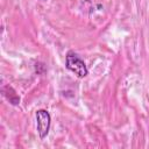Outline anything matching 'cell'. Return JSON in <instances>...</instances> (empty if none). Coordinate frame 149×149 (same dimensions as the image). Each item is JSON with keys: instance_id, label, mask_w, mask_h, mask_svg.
<instances>
[{"instance_id": "1", "label": "cell", "mask_w": 149, "mask_h": 149, "mask_svg": "<svg viewBox=\"0 0 149 149\" xmlns=\"http://www.w3.org/2000/svg\"><path fill=\"white\" fill-rule=\"evenodd\" d=\"M66 68L79 78H83L87 74V68L85 63L73 51H69L66 55Z\"/></svg>"}, {"instance_id": "2", "label": "cell", "mask_w": 149, "mask_h": 149, "mask_svg": "<svg viewBox=\"0 0 149 149\" xmlns=\"http://www.w3.org/2000/svg\"><path fill=\"white\" fill-rule=\"evenodd\" d=\"M36 121H37V132L40 134V137L44 139L48 135L50 128V114L44 109H40L36 112Z\"/></svg>"}]
</instances>
